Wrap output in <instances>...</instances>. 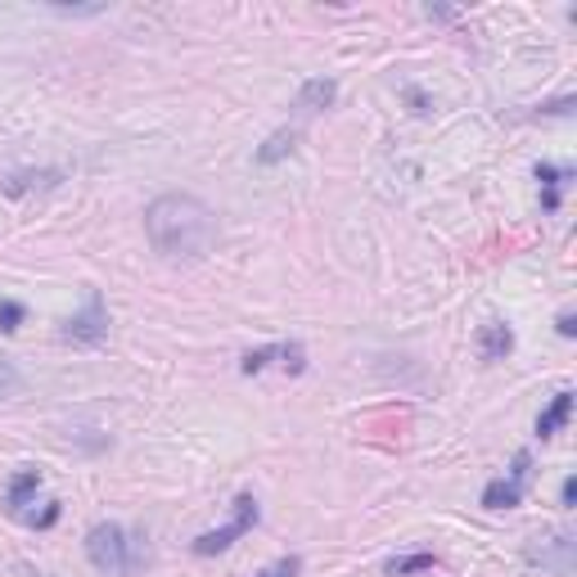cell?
<instances>
[{
    "instance_id": "1",
    "label": "cell",
    "mask_w": 577,
    "mask_h": 577,
    "mask_svg": "<svg viewBox=\"0 0 577 577\" xmlns=\"http://www.w3.org/2000/svg\"><path fill=\"white\" fill-rule=\"evenodd\" d=\"M145 235L168 262H204L217 249V212L199 195H159L145 208Z\"/></svg>"
},
{
    "instance_id": "2",
    "label": "cell",
    "mask_w": 577,
    "mask_h": 577,
    "mask_svg": "<svg viewBox=\"0 0 577 577\" xmlns=\"http://www.w3.org/2000/svg\"><path fill=\"white\" fill-rule=\"evenodd\" d=\"M86 559L104 577H131L145 564V551L123 523H95L86 532Z\"/></svg>"
},
{
    "instance_id": "3",
    "label": "cell",
    "mask_w": 577,
    "mask_h": 577,
    "mask_svg": "<svg viewBox=\"0 0 577 577\" xmlns=\"http://www.w3.org/2000/svg\"><path fill=\"white\" fill-rule=\"evenodd\" d=\"M253 523H257V501L244 492V496H235V510H230V519L221 528L195 536V555H221V551H230L244 532H253Z\"/></svg>"
},
{
    "instance_id": "4",
    "label": "cell",
    "mask_w": 577,
    "mask_h": 577,
    "mask_svg": "<svg viewBox=\"0 0 577 577\" xmlns=\"http://www.w3.org/2000/svg\"><path fill=\"white\" fill-rule=\"evenodd\" d=\"M528 478H532V455L519 451L515 465H510L501 478H492V483L483 487V506H487V510H515V506L523 501V492H528Z\"/></svg>"
},
{
    "instance_id": "5",
    "label": "cell",
    "mask_w": 577,
    "mask_h": 577,
    "mask_svg": "<svg viewBox=\"0 0 577 577\" xmlns=\"http://www.w3.org/2000/svg\"><path fill=\"white\" fill-rule=\"evenodd\" d=\"M64 343H77V348H95V343L108 338V312H104V298L100 293H86V307L72 312L64 321Z\"/></svg>"
},
{
    "instance_id": "6",
    "label": "cell",
    "mask_w": 577,
    "mask_h": 577,
    "mask_svg": "<svg viewBox=\"0 0 577 577\" xmlns=\"http://www.w3.org/2000/svg\"><path fill=\"white\" fill-rule=\"evenodd\" d=\"M266 366H285V370L302 374V370H307V353H302V343H272V348H253V353L240 361V370H244V374H262Z\"/></svg>"
},
{
    "instance_id": "7",
    "label": "cell",
    "mask_w": 577,
    "mask_h": 577,
    "mask_svg": "<svg viewBox=\"0 0 577 577\" xmlns=\"http://www.w3.org/2000/svg\"><path fill=\"white\" fill-rule=\"evenodd\" d=\"M334 100H338V82H334V77H312V82L298 86L293 108L302 113V118H312V113H325Z\"/></svg>"
},
{
    "instance_id": "8",
    "label": "cell",
    "mask_w": 577,
    "mask_h": 577,
    "mask_svg": "<svg viewBox=\"0 0 577 577\" xmlns=\"http://www.w3.org/2000/svg\"><path fill=\"white\" fill-rule=\"evenodd\" d=\"M59 181H64V172H55V168H42V172H10V176H0V195L19 199V195H32V189H55Z\"/></svg>"
},
{
    "instance_id": "9",
    "label": "cell",
    "mask_w": 577,
    "mask_h": 577,
    "mask_svg": "<svg viewBox=\"0 0 577 577\" xmlns=\"http://www.w3.org/2000/svg\"><path fill=\"white\" fill-rule=\"evenodd\" d=\"M42 492V474L36 470H19L14 478H10V487H5V506H10V515H19V519H27V506H32V496Z\"/></svg>"
},
{
    "instance_id": "10",
    "label": "cell",
    "mask_w": 577,
    "mask_h": 577,
    "mask_svg": "<svg viewBox=\"0 0 577 577\" xmlns=\"http://www.w3.org/2000/svg\"><path fill=\"white\" fill-rule=\"evenodd\" d=\"M510 353H515V334H510V325L492 321V325L478 330V357H483V361H506Z\"/></svg>"
},
{
    "instance_id": "11",
    "label": "cell",
    "mask_w": 577,
    "mask_h": 577,
    "mask_svg": "<svg viewBox=\"0 0 577 577\" xmlns=\"http://www.w3.org/2000/svg\"><path fill=\"white\" fill-rule=\"evenodd\" d=\"M568 411H573V393L564 389V393H555V402H551L542 415H536V434H542V438H555V434L568 425Z\"/></svg>"
},
{
    "instance_id": "12",
    "label": "cell",
    "mask_w": 577,
    "mask_h": 577,
    "mask_svg": "<svg viewBox=\"0 0 577 577\" xmlns=\"http://www.w3.org/2000/svg\"><path fill=\"white\" fill-rule=\"evenodd\" d=\"M528 555L536 559V564H551L559 577H568V555H573V542H568V536H551V546H528Z\"/></svg>"
},
{
    "instance_id": "13",
    "label": "cell",
    "mask_w": 577,
    "mask_h": 577,
    "mask_svg": "<svg viewBox=\"0 0 577 577\" xmlns=\"http://www.w3.org/2000/svg\"><path fill=\"white\" fill-rule=\"evenodd\" d=\"M293 149H298V131H293V127H280L276 136H266V145L257 149V163L272 168V163H280V159H289Z\"/></svg>"
},
{
    "instance_id": "14",
    "label": "cell",
    "mask_w": 577,
    "mask_h": 577,
    "mask_svg": "<svg viewBox=\"0 0 577 577\" xmlns=\"http://www.w3.org/2000/svg\"><path fill=\"white\" fill-rule=\"evenodd\" d=\"M568 176H573L568 168H551V163H542V168H536V181L546 185V199H542V204H546V212H555V208H559V195H564Z\"/></svg>"
},
{
    "instance_id": "15",
    "label": "cell",
    "mask_w": 577,
    "mask_h": 577,
    "mask_svg": "<svg viewBox=\"0 0 577 577\" xmlns=\"http://www.w3.org/2000/svg\"><path fill=\"white\" fill-rule=\"evenodd\" d=\"M429 568H438V555H429V551L389 559V577H411V573H429Z\"/></svg>"
},
{
    "instance_id": "16",
    "label": "cell",
    "mask_w": 577,
    "mask_h": 577,
    "mask_svg": "<svg viewBox=\"0 0 577 577\" xmlns=\"http://www.w3.org/2000/svg\"><path fill=\"white\" fill-rule=\"evenodd\" d=\"M23 389V374H19V366L5 357V353H0V402H5V397H14Z\"/></svg>"
},
{
    "instance_id": "17",
    "label": "cell",
    "mask_w": 577,
    "mask_h": 577,
    "mask_svg": "<svg viewBox=\"0 0 577 577\" xmlns=\"http://www.w3.org/2000/svg\"><path fill=\"white\" fill-rule=\"evenodd\" d=\"M23 325V302H14V298H0V330L5 334H14Z\"/></svg>"
},
{
    "instance_id": "18",
    "label": "cell",
    "mask_w": 577,
    "mask_h": 577,
    "mask_svg": "<svg viewBox=\"0 0 577 577\" xmlns=\"http://www.w3.org/2000/svg\"><path fill=\"white\" fill-rule=\"evenodd\" d=\"M298 568H302V559L298 555H289V559H276V564H266L257 577H298Z\"/></svg>"
},
{
    "instance_id": "19",
    "label": "cell",
    "mask_w": 577,
    "mask_h": 577,
    "mask_svg": "<svg viewBox=\"0 0 577 577\" xmlns=\"http://www.w3.org/2000/svg\"><path fill=\"white\" fill-rule=\"evenodd\" d=\"M573 496H577V483H573V478H564V487H559V501H564V510H573Z\"/></svg>"
},
{
    "instance_id": "20",
    "label": "cell",
    "mask_w": 577,
    "mask_h": 577,
    "mask_svg": "<svg viewBox=\"0 0 577 577\" xmlns=\"http://www.w3.org/2000/svg\"><path fill=\"white\" fill-rule=\"evenodd\" d=\"M559 334H564V338H573V334H577V325H573V312H559Z\"/></svg>"
}]
</instances>
